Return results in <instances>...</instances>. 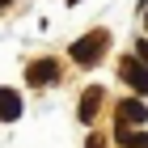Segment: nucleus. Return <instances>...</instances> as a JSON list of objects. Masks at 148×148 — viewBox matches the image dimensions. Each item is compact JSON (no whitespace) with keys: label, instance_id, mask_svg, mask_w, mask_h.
I'll list each match as a JSON object with an SVG mask.
<instances>
[{"label":"nucleus","instance_id":"f257e3e1","mask_svg":"<svg viewBox=\"0 0 148 148\" xmlns=\"http://www.w3.org/2000/svg\"><path fill=\"white\" fill-rule=\"evenodd\" d=\"M102 51H106V34H89L85 42H76V47H72V59H76V64H93Z\"/></svg>","mask_w":148,"mask_h":148},{"label":"nucleus","instance_id":"f03ea898","mask_svg":"<svg viewBox=\"0 0 148 148\" xmlns=\"http://www.w3.org/2000/svg\"><path fill=\"white\" fill-rule=\"evenodd\" d=\"M123 80H127L136 93H148V68L140 64L136 55H127V59H123Z\"/></svg>","mask_w":148,"mask_h":148},{"label":"nucleus","instance_id":"7ed1b4c3","mask_svg":"<svg viewBox=\"0 0 148 148\" xmlns=\"http://www.w3.org/2000/svg\"><path fill=\"white\" fill-rule=\"evenodd\" d=\"M17 114H21V97L13 89H0V123H13Z\"/></svg>","mask_w":148,"mask_h":148},{"label":"nucleus","instance_id":"20e7f679","mask_svg":"<svg viewBox=\"0 0 148 148\" xmlns=\"http://www.w3.org/2000/svg\"><path fill=\"white\" fill-rule=\"evenodd\" d=\"M144 119H148V110H144V106L136 102V97L119 106V123H144Z\"/></svg>","mask_w":148,"mask_h":148},{"label":"nucleus","instance_id":"39448f33","mask_svg":"<svg viewBox=\"0 0 148 148\" xmlns=\"http://www.w3.org/2000/svg\"><path fill=\"white\" fill-rule=\"evenodd\" d=\"M47 80H55V64H51V59L30 64V85H47Z\"/></svg>","mask_w":148,"mask_h":148},{"label":"nucleus","instance_id":"423d86ee","mask_svg":"<svg viewBox=\"0 0 148 148\" xmlns=\"http://www.w3.org/2000/svg\"><path fill=\"white\" fill-rule=\"evenodd\" d=\"M119 140H123V148H148L144 131H119Z\"/></svg>","mask_w":148,"mask_h":148},{"label":"nucleus","instance_id":"0eeeda50","mask_svg":"<svg viewBox=\"0 0 148 148\" xmlns=\"http://www.w3.org/2000/svg\"><path fill=\"white\" fill-rule=\"evenodd\" d=\"M97 102H102V89H89V93H85V106H80V119H93Z\"/></svg>","mask_w":148,"mask_h":148},{"label":"nucleus","instance_id":"6e6552de","mask_svg":"<svg viewBox=\"0 0 148 148\" xmlns=\"http://www.w3.org/2000/svg\"><path fill=\"white\" fill-rule=\"evenodd\" d=\"M136 55H140V59L148 64V42H136Z\"/></svg>","mask_w":148,"mask_h":148},{"label":"nucleus","instance_id":"1a4fd4ad","mask_svg":"<svg viewBox=\"0 0 148 148\" xmlns=\"http://www.w3.org/2000/svg\"><path fill=\"white\" fill-rule=\"evenodd\" d=\"M89 148H106V144H102V140H89Z\"/></svg>","mask_w":148,"mask_h":148},{"label":"nucleus","instance_id":"9d476101","mask_svg":"<svg viewBox=\"0 0 148 148\" xmlns=\"http://www.w3.org/2000/svg\"><path fill=\"white\" fill-rule=\"evenodd\" d=\"M4 4H9V0H0V9H4Z\"/></svg>","mask_w":148,"mask_h":148},{"label":"nucleus","instance_id":"9b49d317","mask_svg":"<svg viewBox=\"0 0 148 148\" xmlns=\"http://www.w3.org/2000/svg\"><path fill=\"white\" fill-rule=\"evenodd\" d=\"M72 4H76V0H72Z\"/></svg>","mask_w":148,"mask_h":148}]
</instances>
